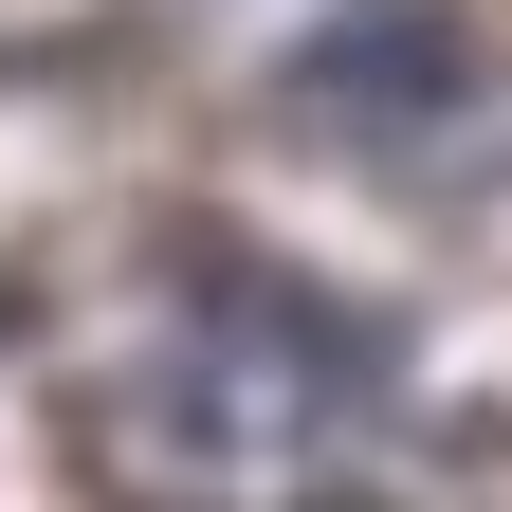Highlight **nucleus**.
I'll use <instances>...</instances> for the list:
<instances>
[{
  "instance_id": "f257e3e1",
  "label": "nucleus",
  "mask_w": 512,
  "mask_h": 512,
  "mask_svg": "<svg viewBox=\"0 0 512 512\" xmlns=\"http://www.w3.org/2000/svg\"><path fill=\"white\" fill-rule=\"evenodd\" d=\"M366 330L293 275H202L128 366L74 384V476L110 512H330L366 439Z\"/></svg>"
},
{
  "instance_id": "f03ea898",
  "label": "nucleus",
  "mask_w": 512,
  "mask_h": 512,
  "mask_svg": "<svg viewBox=\"0 0 512 512\" xmlns=\"http://www.w3.org/2000/svg\"><path fill=\"white\" fill-rule=\"evenodd\" d=\"M458 74H476V37L439 19V0H348V19L293 55V110L348 128V147H384V128H439V110H458Z\"/></svg>"
}]
</instances>
